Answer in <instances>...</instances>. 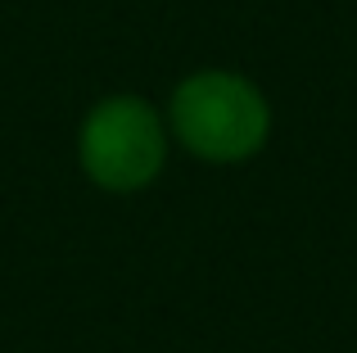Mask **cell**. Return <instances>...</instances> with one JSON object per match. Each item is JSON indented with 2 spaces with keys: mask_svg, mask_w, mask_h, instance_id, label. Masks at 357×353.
<instances>
[{
  "mask_svg": "<svg viewBox=\"0 0 357 353\" xmlns=\"http://www.w3.org/2000/svg\"><path fill=\"white\" fill-rule=\"evenodd\" d=\"M167 123H172V136L195 159L240 163L267 145L271 109L249 77L204 68V73H190L172 91Z\"/></svg>",
  "mask_w": 357,
  "mask_h": 353,
  "instance_id": "obj_1",
  "label": "cell"
},
{
  "mask_svg": "<svg viewBox=\"0 0 357 353\" xmlns=\"http://www.w3.org/2000/svg\"><path fill=\"white\" fill-rule=\"evenodd\" d=\"M82 172L100 190H145L167 159V127L140 96H105L77 132Z\"/></svg>",
  "mask_w": 357,
  "mask_h": 353,
  "instance_id": "obj_2",
  "label": "cell"
}]
</instances>
